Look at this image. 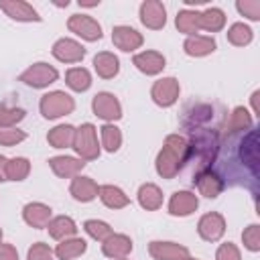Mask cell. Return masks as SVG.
I'll list each match as a JSON object with an SVG mask.
<instances>
[{
    "label": "cell",
    "mask_w": 260,
    "mask_h": 260,
    "mask_svg": "<svg viewBox=\"0 0 260 260\" xmlns=\"http://www.w3.org/2000/svg\"><path fill=\"white\" fill-rule=\"evenodd\" d=\"M150 254L156 260H187L189 252L187 248L171 242H152L150 244Z\"/></svg>",
    "instance_id": "cell-7"
},
{
    "label": "cell",
    "mask_w": 260,
    "mask_h": 260,
    "mask_svg": "<svg viewBox=\"0 0 260 260\" xmlns=\"http://www.w3.org/2000/svg\"><path fill=\"white\" fill-rule=\"evenodd\" d=\"M53 55H55L59 61L73 63V61H79V59L85 55V49H83L81 45H77L75 41H71V39H61V41L55 43Z\"/></svg>",
    "instance_id": "cell-10"
},
{
    "label": "cell",
    "mask_w": 260,
    "mask_h": 260,
    "mask_svg": "<svg viewBox=\"0 0 260 260\" xmlns=\"http://www.w3.org/2000/svg\"><path fill=\"white\" fill-rule=\"evenodd\" d=\"M28 260H53V256L45 244H35L28 252Z\"/></svg>",
    "instance_id": "cell-38"
},
{
    "label": "cell",
    "mask_w": 260,
    "mask_h": 260,
    "mask_svg": "<svg viewBox=\"0 0 260 260\" xmlns=\"http://www.w3.org/2000/svg\"><path fill=\"white\" fill-rule=\"evenodd\" d=\"M112 41L122 51H132V49L140 47L142 37L134 28H130V26H116L114 28V35H112Z\"/></svg>",
    "instance_id": "cell-13"
},
{
    "label": "cell",
    "mask_w": 260,
    "mask_h": 260,
    "mask_svg": "<svg viewBox=\"0 0 260 260\" xmlns=\"http://www.w3.org/2000/svg\"><path fill=\"white\" fill-rule=\"evenodd\" d=\"M100 197L102 201L108 205V207H124L128 203V197L118 189V187H112V185H106L100 189Z\"/></svg>",
    "instance_id": "cell-27"
},
{
    "label": "cell",
    "mask_w": 260,
    "mask_h": 260,
    "mask_svg": "<svg viewBox=\"0 0 260 260\" xmlns=\"http://www.w3.org/2000/svg\"><path fill=\"white\" fill-rule=\"evenodd\" d=\"M228 39H230L234 45H246V43H250V41H252V30H250L246 24L238 22V24H234V26L230 28Z\"/></svg>",
    "instance_id": "cell-33"
},
{
    "label": "cell",
    "mask_w": 260,
    "mask_h": 260,
    "mask_svg": "<svg viewBox=\"0 0 260 260\" xmlns=\"http://www.w3.org/2000/svg\"><path fill=\"white\" fill-rule=\"evenodd\" d=\"M85 232L95 240H106L108 236H112V228L108 223H104V221H98V219L85 221Z\"/></svg>",
    "instance_id": "cell-34"
},
{
    "label": "cell",
    "mask_w": 260,
    "mask_h": 260,
    "mask_svg": "<svg viewBox=\"0 0 260 260\" xmlns=\"http://www.w3.org/2000/svg\"><path fill=\"white\" fill-rule=\"evenodd\" d=\"M49 162H51L53 171H55L57 175H61V177L73 175V173H77L79 169H83V165H85L83 160H77V158H69V156H55V158H51Z\"/></svg>",
    "instance_id": "cell-22"
},
{
    "label": "cell",
    "mask_w": 260,
    "mask_h": 260,
    "mask_svg": "<svg viewBox=\"0 0 260 260\" xmlns=\"http://www.w3.org/2000/svg\"><path fill=\"white\" fill-rule=\"evenodd\" d=\"M6 158L4 156H0V181H6Z\"/></svg>",
    "instance_id": "cell-43"
},
{
    "label": "cell",
    "mask_w": 260,
    "mask_h": 260,
    "mask_svg": "<svg viewBox=\"0 0 260 260\" xmlns=\"http://www.w3.org/2000/svg\"><path fill=\"white\" fill-rule=\"evenodd\" d=\"M140 18H142V22H144L146 26H150V28H160V26H165V20H167L162 4H160V2H154V0L144 2V4L140 6Z\"/></svg>",
    "instance_id": "cell-12"
},
{
    "label": "cell",
    "mask_w": 260,
    "mask_h": 260,
    "mask_svg": "<svg viewBox=\"0 0 260 260\" xmlns=\"http://www.w3.org/2000/svg\"><path fill=\"white\" fill-rule=\"evenodd\" d=\"M0 8L8 16L16 18V20H41V16L37 14V10L30 4L20 2V0H0Z\"/></svg>",
    "instance_id": "cell-9"
},
{
    "label": "cell",
    "mask_w": 260,
    "mask_h": 260,
    "mask_svg": "<svg viewBox=\"0 0 260 260\" xmlns=\"http://www.w3.org/2000/svg\"><path fill=\"white\" fill-rule=\"evenodd\" d=\"M93 65H95V71L102 75V77H114L120 69L118 65V59L112 55V53H100L93 57Z\"/></svg>",
    "instance_id": "cell-21"
},
{
    "label": "cell",
    "mask_w": 260,
    "mask_h": 260,
    "mask_svg": "<svg viewBox=\"0 0 260 260\" xmlns=\"http://www.w3.org/2000/svg\"><path fill=\"white\" fill-rule=\"evenodd\" d=\"M219 177L230 185H244L256 191L258 185V132L236 130L219 146L215 156Z\"/></svg>",
    "instance_id": "cell-1"
},
{
    "label": "cell",
    "mask_w": 260,
    "mask_h": 260,
    "mask_svg": "<svg viewBox=\"0 0 260 260\" xmlns=\"http://www.w3.org/2000/svg\"><path fill=\"white\" fill-rule=\"evenodd\" d=\"M177 28L181 32H187V35L197 32V28H199V12H189V10L179 12L177 14Z\"/></svg>",
    "instance_id": "cell-28"
},
{
    "label": "cell",
    "mask_w": 260,
    "mask_h": 260,
    "mask_svg": "<svg viewBox=\"0 0 260 260\" xmlns=\"http://www.w3.org/2000/svg\"><path fill=\"white\" fill-rule=\"evenodd\" d=\"M191 183L197 185V189H199L205 197H215V195L221 191V179H219L217 175H213V173H207V171L195 175Z\"/></svg>",
    "instance_id": "cell-14"
},
{
    "label": "cell",
    "mask_w": 260,
    "mask_h": 260,
    "mask_svg": "<svg viewBox=\"0 0 260 260\" xmlns=\"http://www.w3.org/2000/svg\"><path fill=\"white\" fill-rule=\"evenodd\" d=\"M244 240L250 250H258V225H250L248 232L244 234Z\"/></svg>",
    "instance_id": "cell-41"
},
{
    "label": "cell",
    "mask_w": 260,
    "mask_h": 260,
    "mask_svg": "<svg viewBox=\"0 0 260 260\" xmlns=\"http://www.w3.org/2000/svg\"><path fill=\"white\" fill-rule=\"evenodd\" d=\"M28 173V160L26 158H12L8 165H6V177L14 179V181H20L24 179Z\"/></svg>",
    "instance_id": "cell-32"
},
{
    "label": "cell",
    "mask_w": 260,
    "mask_h": 260,
    "mask_svg": "<svg viewBox=\"0 0 260 260\" xmlns=\"http://www.w3.org/2000/svg\"><path fill=\"white\" fill-rule=\"evenodd\" d=\"M199 234L205 240H217L223 234V219L217 213H207L199 221Z\"/></svg>",
    "instance_id": "cell-17"
},
{
    "label": "cell",
    "mask_w": 260,
    "mask_h": 260,
    "mask_svg": "<svg viewBox=\"0 0 260 260\" xmlns=\"http://www.w3.org/2000/svg\"><path fill=\"white\" fill-rule=\"evenodd\" d=\"M213 49H215V43L209 37H191L185 41V51L189 55H205V53H211Z\"/></svg>",
    "instance_id": "cell-24"
},
{
    "label": "cell",
    "mask_w": 260,
    "mask_h": 260,
    "mask_svg": "<svg viewBox=\"0 0 260 260\" xmlns=\"http://www.w3.org/2000/svg\"><path fill=\"white\" fill-rule=\"evenodd\" d=\"M71 110H73V100L63 91L47 93L41 100V112L45 118H57V116L69 114Z\"/></svg>",
    "instance_id": "cell-3"
},
{
    "label": "cell",
    "mask_w": 260,
    "mask_h": 260,
    "mask_svg": "<svg viewBox=\"0 0 260 260\" xmlns=\"http://www.w3.org/2000/svg\"><path fill=\"white\" fill-rule=\"evenodd\" d=\"M236 6H238V10H240L242 14H246L248 18H252V20H258V18H260V2L248 0V2H238Z\"/></svg>",
    "instance_id": "cell-37"
},
{
    "label": "cell",
    "mask_w": 260,
    "mask_h": 260,
    "mask_svg": "<svg viewBox=\"0 0 260 260\" xmlns=\"http://www.w3.org/2000/svg\"><path fill=\"white\" fill-rule=\"evenodd\" d=\"M185 156H187V144L183 138L179 136H169L167 138V144L162 146L160 154H158V162H156V169L162 177H175L181 169V162H185Z\"/></svg>",
    "instance_id": "cell-2"
},
{
    "label": "cell",
    "mask_w": 260,
    "mask_h": 260,
    "mask_svg": "<svg viewBox=\"0 0 260 260\" xmlns=\"http://www.w3.org/2000/svg\"><path fill=\"white\" fill-rule=\"evenodd\" d=\"M71 140H73V128H71V126H57V128L49 134V142H51L55 148L69 146Z\"/></svg>",
    "instance_id": "cell-31"
},
{
    "label": "cell",
    "mask_w": 260,
    "mask_h": 260,
    "mask_svg": "<svg viewBox=\"0 0 260 260\" xmlns=\"http://www.w3.org/2000/svg\"><path fill=\"white\" fill-rule=\"evenodd\" d=\"M177 95H179V85H177V79H173V77L160 79L152 87V98L160 106H171L177 100Z\"/></svg>",
    "instance_id": "cell-8"
},
{
    "label": "cell",
    "mask_w": 260,
    "mask_h": 260,
    "mask_svg": "<svg viewBox=\"0 0 260 260\" xmlns=\"http://www.w3.org/2000/svg\"><path fill=\"white\" fill-rule=\"evenodd\" d=\"M102 138H104V146H106L110 152L118 150L120 140H122L118 128H114V126H104V128H102Z\"/></svg>",
    "instance_id": "cell-35"
},
{
    "label": "cell",
    "mask_w": 260,
    "mask_h": 260,
    "mask_svg": "<svg viewBox=\"0 0 260 260\" xmlns=\"http://www.w3.org/2000/svg\"><path fill=\"white\" fill-rule=\"evenodd\" d=\"M75 148L85 158L98 156V142H95V128L91 124H83L75 136Z\"/></svg>",
    "instance_id": "cell-6"
},
{
    "label": "cell",
    "mask_w": 260,
    "mask_h": 260,
    "mask_svg": "<svg viewBox=\"0 0 260 260\" xmlns=\"http://www.w3.org/2000/svg\"><path fill=\"white\" fill-rule=\"evenodd\" d=\"M22 118H24V112L20 108H8V106L0 104V126H10Z\"/></svg>",
    "instance_id": "cell-36"
},
{
    "label": "cell",
    "mask_w": 260,
    "mask_h": 260,
    "mask_svg": "<svg viewBox=\"0 0 260 260\" xmlns=\"http://www.w3.org/2000/svg\"><path fill=\"white\" fill-rule=\"evenodd\" d=\"M171 213L173 215H187L191 211L197 209V197L189 191H181V193H175L173 199H171Z\"/></svg>",
    "instance_id": "cell-16"
},
{
    "label": "cell",
    "mask_w": 260,
    "mask_h": 260,
    "mask_svg": "<svg viewBox=\"0 0 260 260\" xmlns=\"http://www.w3.org/2000/svg\"><path fill=\"white\" fill-rule=\"evenodd\" d=\"M132 250V242L126 236H110V240L104 244V254L110 258L126 256Z\"/></svg>",
    "instance_id": "cell-19"
},
{
    "label": "cell",
    "mask_w": 260,
    "mask_h": 260,
    "mask_svg": "<svg viewBox=\"0 0 260 260\" xmlns=\"http://www.w3.org/2000/svg\"><path fill=\"white\" fill-rule=\"evenodd\" d=\"M75 230H77V228H75L73 219H69V217H57V219H53V221L49 223V234H51L53 238L73 236Z\"/></svg>",
    "instance_id": "cell-29"
},
{
    "label": "cell",
    "mask_w": 260,
    "mask_h": 260,
    "mask_svg": "<svg viewBox=\"0 0 260 260\" xmlns=\"http://www.w3.org/2000/svg\"><path fill=\"white\" fill-rule=\"evenodd\" d=\"M55 79H57V71L53 67H49L47 63H37L20 75V81H24L32 87H45V85L53 83Z\"/></svg>",
    "instance_id": "cell-4"
},
{
    "label": "cell",
    "mask_w": 260,
    "mask_h": 260,
    "mask_svg": "<svg viewBox=\"0 0 260 260\" xmlns=\"http://www.w3.org/2000/svg\"><path fill=\"white\" fill-rule=\"evenodd\" d=\"M138 201L146 209H156L162 203V195L154 185H142L140 193H138Z\"/></svg>",
    "instance_id": "cell-25"
},
{
    "label": "cell",
    "mask_w": 260,
    "mask_h": 260,
    "mask_svg": "<svg viewBox=\"0 0 260 260\" xmlns=\"http://www.w3.org/2000/svg\"><path fill=\"white\" fill-rule=\"evenodd\" d=\"M69 28H71L75 35H79V37H83V39H87V41L102 39V28H100V24H98L91 16H87V14H73V16L69 18Z\"/></svg>",
    "instance_id": "cell-5"
},
{
    "label": "cell",
    "mask_w": 260,
    "mask_h": 260,
    "mask_svg": "<svg viewBox=\"0 0 260 260\" xmlns=\"http://www.w3.org/2000/svg\"><path fill=\"white\" fill-rule=\"evenodd\" d=\"M134 65L140 71L152 75V73H158L165 67V57L158 55V53H154V51H146V53H140V55L134 57Z\"/></svg>",
    "instance_id": "cell-15"
},
{
    "label": "cell",
    "mask_w": 260,
    "mask_h": 260,
    "mask_svg": "<svg viewBox=\"0 0 260 260\" xmlns=\"http://www.w3.org/2000/svg\"><path fill=\"white\" fill-rule=\"evenodd\" d=\"M217 260H240V256H238V250H236L232 244H225V246L219 248Z\"/></svg>",
    "instance_id": "cell-40"
},
{
    "label": "cell",
    "mask_w": 260,
    "mask_h": 260,
    "mask_svg": "<svg viewBox=\"0 0 260 260\" xmlns=\"http://www.w3.org/2000/svg\"><path fill=\"white\" fill-rule=\"evenodd\" d=\"M225 22V16L219 8H207L203 14H199V26L205 30H219Z\"/></svg>",
    "instance_id": "cell-23"
},
{
    "label": "cell",
    "mask_w": 260,
    "mask_h": 260,
    "mask_svg": "<svg viewBox=\"0 0 260 260\" xmlns=\"http://www.w3.org/2000/svg\"><path fill=\"white\" fill-rule=\"evenodd\" d=\"M89 83H91V77H89V73L85 69L73 67V69L67 71V85L73 87L75 91H85L89 87Z\"/></svg>",
    "instance_id": "cell-26"
},
{
    "label": "cell",
    "mask_w": 260,
    "mask_h": 260,
    "mask_svg": "<svg viewBox=\"0 0 260 260\" xmlns=\"http://www.w3.org/2000/svg\"><path fill=\"white\" fill-rule=\"evenodd\" d=\"M81 252H85V242L83 240H69V242H63L57 246V256L61 260H69V258H75L79 256Z\"/></svg>",
    "instance_id": "cell-30"
},
{
    "label": "cell",
    "mask_w": 260,
    "mask_h": 260,
    "mask_svg": "<svg viewBox=\"0 0 260 260\" xmlns=\"http://www.w3.org/2000/svg\"><path fill=\"white\" fill-rule=\"evenodd\" d=\"M18 140H24V132H20V130H0V144L10 146Z\"/></svg>",
    "instance_id": "cell-39"
},
{
    "label": "cell",
    "mask_w": 260,
    "mask_h": 260,
    "mask_svg": "<svg viewBox=\"0 0 260 260\" xmlns=\"http://www.w3.org/2000/svg\"><path fill=\"white\" fill-rule=\"evenodd\" d=\"M0 238H2V232H0Z\"/></svg>",
    "instance_id": "cell-44"
},
{
    "label": "cell",
    "mask_w": 260,
    "mask_h": 260,
    "mask_svg": "<svg viewBox=\"0 0 260 260\" xmlns=\"http://www.w3.org/2000/svg\"><path fill=\"white\" fill-rule=\"evenodd\" d=\"M51 217V209L47 205H41V203H30L24 207V219L26 223H30L32 228H45L47 221Z\"/></svg>",
    "instance_id": "cell-18"
},
{
    "label": "cell",
    "mask_w": 260,
    "mask_h": 260,
    "mask_svg": "<svg viewBox=\"0 0 260 260\" xmlns=\"http://www.w3.org/2000/svg\"><path fill=\"white\" fill-rule=\"evenodd\" d=\"M93 112L106 120H116L120 118V104L112 93H98L93 98Z\"/></svg>",
    "instance_id": "cell-11"
},
{
    "label": "cell",
    "mask_w": 260,
    "mask_h": 260,
    "mask_svg": "<svg viewBox=\"0 0 260 260\" xmlns=\"http://www.w3.org/2000/svg\"><path fill=\"white\" fill-rule=\"evenodd\" d=\"M71 193H73V197L79 199V201H89V199L95 197L98 185H95L91 179H87V177H77V179L73 181V185H71Z\"/></svg>",
    "instance_id": "cell-20"
},
{
    "label": "cell",
    "mask_w": 260,
    "mask_h": 260,
    "mask_svg": "<svg viewBox=\"0 0 260 260\" xmlns=\"http://www.w3.org/2000/svg\"><path fill=\"white\" fill-rule=\"evenodd\" d=\"M0 260H18L12 246H0Z\"/></svg>",
    "instance_id": "cell-42"
}]
</instances>
